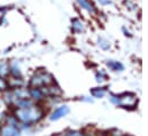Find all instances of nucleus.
Returning <instances> with one entry per match:
<instances>
[{
  "label": "nucleus",
  "instance_id": "nucleus-1",
  "mask_svg": "<svg viewBox=\"0 0 148 136\" xmlns=\"http://www.w3.org/2000/svg\"><path fill=\"white\" fill-rule=\"evenodd\" d=\"M68 112H69V107H68V106H66V105H64V106H61V107L56 109V110L53 112L51 119H52V120H58V119L62 118L63 116H66Z\"/></svg>",
  "mask_w": 148,
  "mask_h": 136
},
{
  "label": "nucleus",
  "instance_id": "nucleus-2",
  "mask_svg": "<svg viewBox=\"0 0 148 136\" xmlns=\"http://www.w3.org/2000/svg\"><path fill=\"white\" fill-rule=\"evenodd\" d=\"M77 1H78V3H79L84 9H86L87 12H90V13H95V9H94L93 5H92L88 0H77Z\"/></svg>",
  "mask_w": 148,
  "mask_h": 136
},
{
  "label": "nucleus",
  "instance_id": "nucleus-3",
  "mask_svg": "<svg viewBox=\"0 0 148 136\" xmlns=\"http://www.w3.org/2000/svg\"><path fill=\"white\" fill-rule=\"evenodd\" d=\"M107 64H108V67H109L111 70H114V71H122V70H123V65H122L121 63L116 62V61H109Z\"/></svg>",
  "mask_w": 148,
  "mask_h": 136
},
{
  "label": "nucleus",
  "instance_id": "nucleus-4",
  "mask_svg": "<svg viewBox=\"0 0 148 136\" xmlns=\"http://www.w3.org/2000/svg\"><path fill=\"white\" fill-rule=\"evenodd\" d=\"M73 29H74L75 31L79 32V31L83 30V24H82L78 20H74V21H73Z\"/></svg>",
  "mask_w": 148,
  "mask_h": 136
},
{
  "label": "nucleus",
  "instance_id": "nucleus-5",
  "mask_svg": "<svg viewBox=\"0 0 148 136\" xmlns=\"http://www.w3.org/2000/svg\"><path fill=\"white\" fill-rule=\"evenodd\" d=\"M91 93L93 94L94 97H102V96L105 95V89H102V88H101V89L98 88V89H93Z\"/></svg>",
  "mask_w": 148,
  "mask_h": 136
},
{
  "label": "nucleus",
  "instance_id": "nucleus-6",
  "mask_svg": "<svg viewBox=\"0 0 148 136\" xmlns=\"http://www.w3.org/2000/svg\"><path fill=\"white\" fill-rule=\"evenodd\" d=\"M5 88H6V81L0 78V89H5Z\"/></svg>",
  "mask_w": 148,
  "mask_h": 136
},
{
  "label": "nucleus",
  "instance_id": "nucleus-7",
  "mask_svg": "<svg viewBox=\"0 0 148 136\" xmlns=\"http://www.w3.org/2000/svg\"><path fill=\"white\" fill-rule=\"evenodd\" d=\"M98 1H99L101 5H103V6H105V5H110L111 3V0H98Z\"/></svg>",
  "mask_w": 148,
  "mask_h": 136
}]
</instances>
